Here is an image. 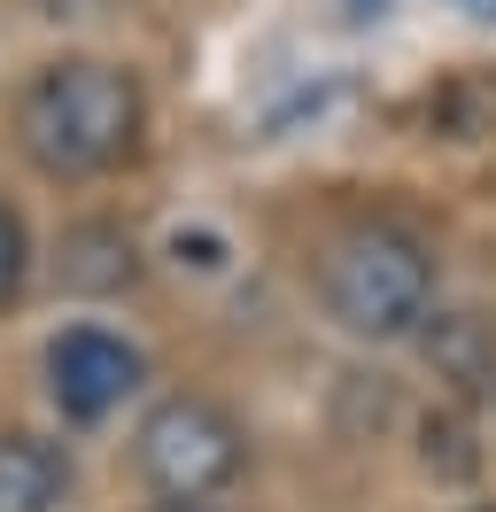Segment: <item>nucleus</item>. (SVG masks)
<instances>
[{
	"mask_svg": "<svg viewBox=\"0 0 496 512\" xmlns=\"http://www.w3.org/2000/svg\"><path fill=\"white\" fill-rule=\"evenodd\" d=\"M155 512H217V505H202V497H163Z\"/></svg>",
	"mask_w": 496,
	"mask_h": 512,
	"instance_id": "9d476101",
	"label": "nucleus"
},
{
	"mask_svg": "<svg viewBox=\"0 0 496 512\" xmlns=\"http://www.w3.org/2000/svg\"><path fill=\"white\" fill-rule=\"evenodd\" d=\"M419 342H427L434 373L458 381L465 396H489L496 388V326L489 319H473V311H434V326H419Z\"/></svg>",
	"mask_w": 496,
	"mask_h": 512,
	"instance_id": "0eeeda50",
	"label": "nucleus"
},
{
	"mask_svg": "<svg viewBox=\"0 0 496 512\" xmlns=\"http://www.w3.org/2000/svg\"><path fill=\"white\" fill-rule=\"evenodd\" d=\"M24 280H31V233H24V218L0 202V311H16Z\"/></svg>",
	"mask_w": 496,
	"mask_h": 512,
	"instance_id": "6e6552de",
	"label": "nucleus"
},
{
	"mask_svg": "<svg viewBox=\"0 0 496 512\" xmlns=\"http://www.w3.org/2000/svg\"><path fill=\"white\" fill-rule=\"evenodd\" d=\"M481 512H496V505H481Z\"/></svg>",
	"mask_w": 496,
	"mask_h": 512,
	"instance_id": "9b49d317",
	"label": "nucleus"
},
{
	"mask_svg": "<svg viewBox=\"0 0 496 512\" xmlns=\"http://www.w3.org/2000/svg\"><path fill=\"white\" fill-rule=\"evenodd\" d=\"M140 132H148L140 78L101 55L39 63L16 94V148L47 179H109L117 163L140 156Z\"/></svg>",
	"mask_w": 496,
	"mask_h": 512,
	"instance_id": "f257e3e1",
	"label": "nucleus"
},
{
	"mask_svg": "<svg viewBox=\"0 0 496 512\" xmlns=\"http://www.w3.org/2000/svg\"><path fill=\"white\" fill-rule=\"evenodd\" d=\"M62 497H70V450L31 427H8L0 435V512H62Z\"/></svg>",
	"mask_w": 496,
	"mask_h": 512,
	"instance_id": "39448f33",
	"label": "nucleus"
},
{
	"mask_svg": "<svg viewBox=\"0 0 496 512\" xmlns=\"http://www.w3.org/2000/svg\"><path fill=\"white\" fill-rule=\"evenodd\" d=\"M318 303L357 342H411L434 319V249L388 218L349 225L318 256Z\"/></svg>",
	"mask_w": 496,
	"mask_h": 512,
	"instance_id": "f03ea898",
	"label": "nucleus"
},
{
	"mask_svg": "<svg viewBox=\"0 0 496 512\" xmlns=\"http://www.w3.org/2000/svg\"><path fill=\"white\" fill-rule=\"evenodd\" d=\"M39 8H47V16H93L101 0H39Z\"/></svg>",
	"mask_w": 496,
	"mask_h": 512,
	"instance_id": "1a4fd4ad",
	"label": "nucleus"
},
{
	"mask_svg": "<svg viewBox=\"0 0 496 512\" xmlns=\"http://www.w3.org/2000/svg\"><path fill=\"white\" fill-rule=\"evenodd\" d=\"M39 365H47V396H55V412L70 419V427H101L132 388L148 381V357L132 350L124 334L93 326V319L86 326H62Z\"/></svg>",
	"mask_w": 496,
	"mask_h": 512,
	"instance_id": "20e7f679",
	"label": "nucleus"
},
{
	"mask_svg": "<svg viewBox=\"0 0 496 512\" xmlns=\"http://www.w3.org/2000/svg\"><path fill=\"white\" fill-rule=\"evenodd\" d=\"M132 466L163 497H217V489L241 481L248 435H241V419L225 404H210V396H163L132 427Z\"/></svg>",
	"mask_w": 496,
	"mask_h": 512,
	"instance_id": "7ed1b4c3",
	"label": "nucleus"
},
{
	"mask_svg": "<svg viewBox=\"0 0 496 512\" xmlns=\"http://www.w3.org/2000/svg\"><path fill=\"white\" fill-rule=\"evenodd\" d=\"M55 280L70 295H117L140 280V256H132V233L109 218H86L62 233V256H55Z\"/></svg>",
	"mask_w": 496,
	"mask_h": 512,
	"instance_id": "423d86ee",
	"label": "nucleus"
}]
</instances>
